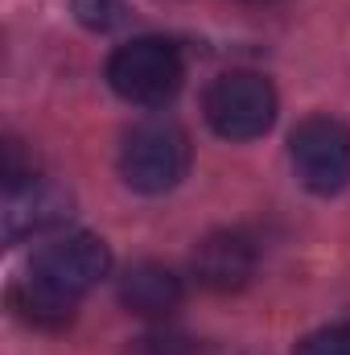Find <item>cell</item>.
Here are the masks:
<instances>
[{
	"label": "cell",
	"mask_w": 350,
	"mask_h": 355,
	"mask_svg": "<svg viewBox=\"0 0 350 355\" xmlns=\"http://www.w3.org/2000/svg\"><path fill=\"white\" fill-rule=\"evenodd\" d=\"M185 62L165 37H132L107 58V83L120 99L140 107H165L181 91Z\"/></svg>",
	"instance_id": "6da1fadb"
},
{
	"label": "cell",
	"mask_w": 350,
	"mask_h": 355,
	"mask_svg": "<svg viewBox=\"0 0 350 355\" xmlns=\"http://www.w3.org/2000/svg\"><path fill=\"white\" fill-rule=\"evenodd\" d=\"M190 170V137L174 120H140L120 145V178L140 194H165Z\"/></svg>",
	"instance_id": "7a4b0ae2"
},
{
	"label": "cell",
	"mask_w": 350,
	"mask_h": 355,
	"mask_svg": "<svg viewBox=\"0 0 350 355\" xmlns=\"http://www.w3.org/2000/svg\"><path fill=\"white\" fill-rule=\"evenodd\" d=\"M202 112H206V124L219 137H227V141H256L276 120V91H272V83L264 75L231 71V75H219L206 87Z\"/></svg>",
	"instance_id": "3957f363"
},
{
	"label": "cell",
	"mask_w": 350,
	"mask_h": 355,
	"mask_svg": "<svg viewBox=\"0 0 350 355\" xmlns=\"http://www.w3.org/2000/svg\"><path fill=\"white\" fill-rule=\"evenodd\" d=\"M288 153L297 178L313 194H338L350 186V128L334 116H309L293 128Z\"/></svg>",
	"instance_id": "277c9868"
},
{
	"label": "cell",
	"mask_w": 350,
	"mask_h": 355,
	"mask_svg": "<svg viewBox=\"0 0 350 355\" xmlns=\"http://www.w3.org/2000/svg\"><path fill=\"white\" fill-rule=\"evenodd\" d=\"M111 268V252L99 236L79 232V236H66L50 248H42L29 265V277L46 289H54L58 297L66 302H79L87 289H95Z\"/></svg>",
	"instance_id": "5b68a950"
},
{
	"label": "cell",
	"mask_w": 350,
	"mask_h": 355,
	"mask_svg": "<svg viewBox=\"0 0 350 355\" xmlns=\"http://www.w3.org/2000/svg\"><path fill=\"white\" fill-rule=\"evenodd\" d=\"M71 219V194L54 182H25L17 190H4V240L21 244L29 236H42Z\"/></svg>",
	"instance_id": "8992f818"
},
{
	"label": "cell",
	"mask_w": 350,
	"mask_h": 355,
	"mask_svg": "<svg viewBox=\"0 0 350 355\" xmlns=\"http://www.w3.org/2000/svg\"><path fill=\"white\" fill-rule=\"evenodd\" d=\"M194 277L214 293H235L256 272V244L243 232H210L194 248Z\"/></svg>",
	"instance_id": "52a82bcc"
},
{
	"label": "cell",
	"mask_w": 350,
	"mask_h": 355,
	"mask_svg": "<svg viewBox=\"0 0 350 355\" xmlns=\"http://www.w3.org/2000/svg\"><path fill=\"white\" fill-rule=\"evenodd\" d=\"M120 302L140 318H165L181 302V281L174 277V268L140 261L120 277Z\"/></svg>",
	"instance_id": "ba28073f"
},
{
	"label": "cell",
	"mask_w": 350,
	"mask_h": 355,
	"mask_svg": "<svg viewBox=\"0 0 350 355\" xmlns=\"http://www.w3.org/2000/svg\"><path fill=\"white\" fill-rule=\"evenodd\" d=\"M75 306H79V302L58 297L54 289L37 285L33 277H25V281L12 289V310H17L29 327H42V331H62V327L75 318Z\"/></svg>",
	"instance_id": "9c48e42d"
},
{
	"label": "cell",
	"mask_w": 350,
	"mask_h": 355,
	"mask_svg": "<svg viewBox=\"0 0 350 355\" xmlns=\"http://www.w3.org/2000/svg\"><path fill=\"white\" fill-rule=\"evenodd\" d=\"M75 17L87 25V29H120L128 21V4L124 0H75Z\"/></svg>",
	"instance_id": "30bf717a"
},
{
	"label": "cell",
	"mask_w": 350,
	"mask_h": 355,
	"mask_svg": "<svg viewBox=\"0 0 350 355\" xmlns=\"http://www.w3.org/2000/svg\"><path fill=\"white\" fill-rule=\"evenodd\" d=\"M293 355H350V327H322L305 335Z\"/></svg>",
	"instance_id": "8fae6325"
}]
</instances>
